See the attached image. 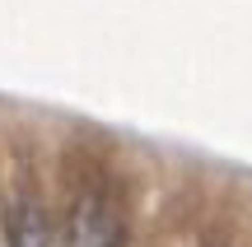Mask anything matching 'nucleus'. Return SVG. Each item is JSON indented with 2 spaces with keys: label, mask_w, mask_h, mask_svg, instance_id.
Wrapping results in <instances>:
<instances>
[{
  "label": "nucleus",
  "mask_w": 252,
  "mask_h": 247,
  "mask_svg": "<svg viewBox=\"0 0 252 247\" xmlns=\"http://www.w3.org/2000/svg\"><path fill=\"white\" fill-rule=\"evenodd\" d=\"M65 247H126L122 210L108 205L103 196L80 201L70 210V224H65Z\"/></svg>",
  "instance_id": "1"
},
{
  "label": "nucleus",
  "mask_w": 252,
  "mask_h": 247,
  "mask_svg": "<svg viewBox=\"0 0 252 247\" xmlns=\"http://www.w3.org/2000/svg\"><path fill=\"white\" fill-rule=\"evenodd\" d=\"M5 247H52V220L37 201H14L5 215Z\"/></svg>",
  "instance_id": "2"
}]
</instances>
